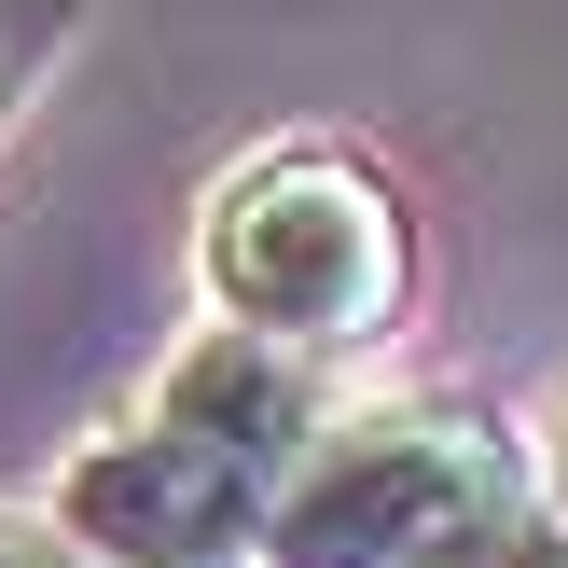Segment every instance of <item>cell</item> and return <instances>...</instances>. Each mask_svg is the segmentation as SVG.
Listing matches in <instances>:
<instances>
[{"label":"cell","instance_id":"6da1fadb","mask_svg":"<svg viewBox=\"0 0 568 568\" xmlns=\"http://www.w3.org/2000/svg\"><path fill=\"white\" fill-rule=\"evenodd\" d=\"M320 430H333L320 361L194 320L166 347V375L98 444H70L42 514L83 555H111V568H264V527H277V499H292Z\"/></svg>","mask_w":568,"mask_h":568},{"label":"cell","instance_id":"7a4b0ae2","mask_svg":"<svg viewBox=\"0 0 568 568\" xmlns=\"http://www.w3.org/2000/svg\"><path fill=\"white\" fill-rule=\"evenodd\" d=\"M194 305L292 361H361L416 320V209L347 139H264L194 194Z\"/></svg>","mask_w":568,"mask_h":568},{"label":"cell","instance_id":"3957f363","mask_svg":"<svg viewBox=\"0 0 568 568\" xmlns=\"http://www.w3.org/2000/svg\"><path fill=\"white\" fill-rule=\"evenodd\" d=\"M541 527V444L444 388H361L305 444L264 568H514Z\"/></svg>","mask_w":568,"mask_h":568},{"label":"cell","instance_id":"277c9868","mask_svg":"<svg viewBox=\"0 0 568 568\" xmlns=\"http://www.w3.org/2000/svg\"><path fill=\"white\" fill-rule=\"evenodd\" d=\"M83 42V0H0V139L28 125V98H42L55 70H70Z\"/></svg>","mask_w":568,"mask_h":568},{"label":"cell","instance_id":"5b68a950","mask_svg":"<svg viewBox=\"0 0 568 568\" xmlns=\"http://www.w3.org/2000/svg\"><path fill=\"white\" fill-rule=\"evenodd\" d=\"M0 568H111V555H83L42 499H0Z\"/></svg>","mask_w":568,"mask_h":568},{"label":"cell","instance_id":"8992f818","mask_svg":"<svg viewBox=\"0 0 568 568\" xmlns=\"http://www.w3.org/2000/svg\"><path fill=\"white\" fill-rule=\"evenodd\" d=\"M527 444H541V514L568 527V388H555V403H541V430H527Z\"/></svg>","mask_w":568,"mask_h":568},{"label":"cell","instance_id":"52a82bcc","mask_svg":"<svg viewBox=\"0 0 568 568\" xmlns=\"http://www.w3.org/2000/svg\"><path fill=\"white\" fill-rule=\"evenodd\" d=\"M514 568H568V527L541 514V527H527V541H514Z\"/></svg>","mask_w":568,"mask_h":568}]
</instances>
